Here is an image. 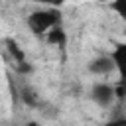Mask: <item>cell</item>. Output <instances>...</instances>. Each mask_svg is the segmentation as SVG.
I'll return each mask as SVG.
<instances>
[{
  "mask_svg": "<svg viewBox=\"0 0 126 126\" xmlns=\"http://www.w3.org/2000/svg\"><path fill=\"white\" fill-rule=\"evenodd\" d=\"M33 2H37V4H45L47 8H59V6L65 4V0H33Z\"/></svg>",
  "mask_w": 126,
  "mask_h": 126,
  "instance_id": "8fae6325",
  "label": "cell"
},
{
  "mask_svg": "<svg viewBox=\"0 0 126 126\" xmlns=\"http://www.w3.org/2000/svg\"><path fill=\"white\" fill-rule=\"evenodd\" d=\"M61 10L59 8H45V10H35L28 16V28L32 30L33 35H43L55 26H61Z\"/></svg>",
  "mask_w": 126,
  "mask_h": 126,
  "instance_id": "6da1fadb",
  "label": "cell"
},
{
  "mask_svg": "<svg viewBox=\"0 0 126 126\" xmlns=\"http://www.w3.org/2000/svg\"><path fill=\"white\" fill-rule=\"evenodd\" d=\"M28 126H39L37 122H28Z\"/></svg>",
  "mask_w": 126,
  "mask_h": 126,
  "instance_id": "4fadbf2b",
  "label": "cell"
},
{
  "mask_svg": "<svg viewBox=\"0 0 126 126\" xmlns=\"http://www.w3.org/2000/svg\"><path fill=\"white\" fill-rule=\"evenodd\" d=\"M20 98H22V102H24L26 106H30V108H39L41 102H43V100L39 98L37 91L32 89V87H24V89L20 91Z\"/></svg>",
  "mask_w": 126,
  "mask_h": 126,
  "instance_id": "8992f818",
  "label": "cell"
},
{
  "mask_svg": "<svg viewBox=\"0 0 126 126\" xmlns=\"http://www.w3.org/2000/svg\"><path fill=\"white\" fill-rule=\"evenodd\" d=\"M110 10L114 14H118V18H122L126 22V0H112L110 2Z\"/></svg>",
  "mask_w": 126,
  "mask_h": 126,
  "instance_id": "ba28073f",
  "label": "cell"
},
{
  "mask_svg": "<svg viewBox=\"0 0 126 126\" xmlns=\"http://www.w3.org/2000/svg\"><path fill=\"white\" fill-rule=\"evenodd\" d=\"M96 2H104V0H96Z\"/></svg>",
  "mask_w": 126,
  "mask_h": 126,
  "instance_id": "5bb4252c",
  "label": "cell"
},
{
  "mask_svg": "<svg viewBox=\"0 0 126 126\" xmlns=\"http://www.w3.org/2000/svg\"><path fill=\"white\" fill-rule=\"evenodd\" d=\"M91 98L94 104L102 106V108H108L114 98H116V91H114V85H108V83H94L93 89H91Z\"/></svg>",
  "mask_w": 126,
  "mask_h": 126,
  "instance_id": "3957f363",
  "label": "cell"
},
{
  "mask_svg": "<svg viewBox=\"0 0 126 126\" xmlns=\"http://www.w3.org/2000/svg\"><path fill=\"white\" fill-rule=\"evenodd\" d=\"M104 126H126V116H120V118H112V120H108Z\"/></svg>",
  "mask_w": 126,
  "mask_h": 126,
  "instance_id": "7c38bea8",
  "label": "cell"
},
{
  "mask_svg": "<svg viewBox=\"0 0 126 126\" xmlns=\"http://www.w3.org/2000/svg\"><path fill=\"white\" fill-rule=\"evenodd\" d=\"M45 39H47V43L57 45L59 49H65V45H67V32L63 30V26H55L53 30H49L45 33Z\"/></svg>",
  "mask_w": 126,
  "mask_h": 126,
  "instance_id": "5b68a950",
  "label": "cell"
},
{
  "mask_svg": "<svg viewBox=\"0 0 126 126\" xmlns=\"http://www.w3.org/2000/svg\"><path fill=\"white\" fill-rule=\"evenodd\" d=\"M114 65H116V71L120 75L118 83L114 85V91H116V98H124L126 96V43H116L112 53H110Z\"/></svg>",
  "mask_w": 126,
  "mask_h": 126,
  "instance_id": "7a4b0ae2",
  "label": "cell"
},
{
  "mask_svg": "<svg viewBox=\"0 0 126 126\" xmlns=\"http://www.w3.org/2000/svg\"><path fill=\"white\" fill-rule=\"evenodd\" d=\"M14 69H16V73H18V75H30V73H33V67H32L28 61L14 63Z\"/></svg>",
  "mask_w": 126,
  "mask_h": 126,
  "instance_id": "30bf717a",
  "label": "cell"
},
{
  "mask_svg": "<svg viewBox=\"0 0 126 126\" xmlns=\"http://www.w3.org/2000/svg\"><path fill=\"white\" fill-rule=\"evenodd\" d=\"M4 45H6V49H8V53L14 57V63H20V61H26V55H24V51L20 49V45L14 41V39H10V37H6L4 39Z\"/></svg>",
  "mask_w": 126,
  "mask_h": 126,
  "instance_id": "52a82bcc",
  "label": "cell"
},
{
  "mask_svg": "<svg viewBox=\"0 0 126 126\" xmlns=\"http://www.w3.org/2000/svg\"><path fill=\"white\" fill-rule=\"evenodd\" d=\"M45 118H55L59 112H57V106H53V104H49V102H41V106L37 108Z\"/></svg>",
  "mask_w": 126,
  "mask_h": 126,
  "instance_id": "9c48e42d",
  "label": "cell"
},
{
  "mask_svg": "<svg viewBox=\"0 0 126 126\" xmlns=\"http://www.w3.org/2000/svg\"><path fill=\"white\" fill-rule=\"evenodd\" d=\"M87 69L93 75H108L110 71L116 69V65H114V61H112L110 55H98V57H94V59L89 61Z\"/></svg>",
  "mask_w": 126,
  "mask_h": 126,
  "instance_id": "277c9868",
  "label": "cell"
}]
</instances>
